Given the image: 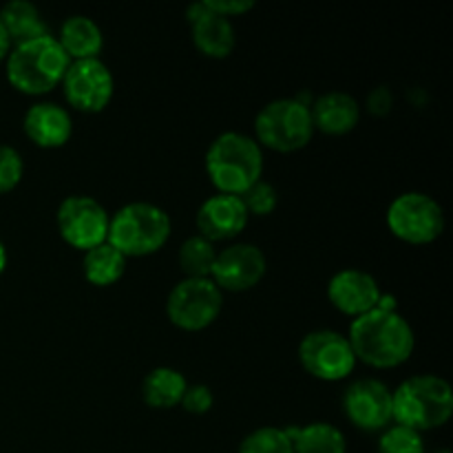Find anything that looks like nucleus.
<instances>
[{"mask_svg": "<svg viewBox=\"0 0 453 453\" xmlns=\"http://www.w3.org/2000/svg\"><path fill=\"white\" fill-rule=\"evenodd\" d=\"M265 274V255L252 243H233L217 252L211 279L221 292H246Z\"/></svg>", "mask_w": 453, "mask_h": 453, "instance_id": "ddd939ff", "label": "nucleus"}, {"mask_svg": "<svg viewBox=\"0 0 453 453\" xmlns=\"http://www.w3.org/2000/svg\"><path fill=\"white\" fill-rule=\"evenodd\" d=\"M65 97L75 111L82 113H100L109 106L113 97V75L109 66L96 58V60L71 62L62 78Z\"/></svg>", "mask_w": 453, "mask_h": 453, "instance_id": "9b49d317", "label": "nucleus"}, {"mask_svg": "<svg viewBox=\"0 0 453 453\" xmlns=\"http://www.w3.org/2000/svg\"><path fill=\"white\" fill-rule=\"evenodd\" d=\"M248 212L242 199L234 195H215L206 199L197 211L199 237L206 242H228L243 233L248 224Z\"/></svg>", "mask_w": 453, "mask_h": 453, "instance_id": "2eb2a0df", "label": "nucleus"}, {"mask_svg": "<svg viewBox=\"0 0 453 453\" xmlns=\"http://www.w3.org/2000/svg\"><path fill=\"white\" fill-rule=\"evenodd\" d=\"M186 16L193 22V42L199 53L215 60H224L233 53L237 38H234V27L230 18L208 12L202 3L193 4Z\"/></svg>", "mask_w": 453, "mask_h": 453, "instance_id": "dca6fc26", "label": "nucleus"}, {"mask_svg": "<svg viewBox=\"0 0 453 453\" xmlns=\"http://www.w3.org/2000/svg\"><path fill=\"white\" fill-rule=\"evenodd\" d=\"M0 22H3L12 44H22L49 35V27L40 16L38 7L27 0H12L4 4L0 12Z\"/></svg>", "mask_w": 453, "mask_h": 453, "instance_id": "aec40b11", "label": "nucleus"}, {"mask_svg": "<svg viewBox=\"0 0 453 453\" xmlns=\"http://www.w3.org/2000/svg\"><path fill=\"white\" fill-rule=\"evenodd\" d=\"M224 308V292L212 279H184L171 290L166 301V317L184 332H202L219 319Z\"/></svg>", "mask_w": 453, "mask_h": 453, "instance_id": "0eeeda50", "label": "nucleus"}, {"mask_svg": "<svg viewBox=\"0 0 453 453\" xmlns=\"http://www.w3.org/2000/svg\"><path fill=\"white\" fill-rule=\"evenodd\" d=\"M299 361L310 376L330 383L348 379L357 367V357L348 336L334 330H317L305 334L299 345Z\"/></svg>", "mask_w": 453, "mask_h": 453, "instance_id": "1a4fd4ad", "label": "nucleus"}, {"mask_svg": "<svg viewBox=\"0 0 453 453\" xmlns=\"http://www.w3.org/2000/svg\"><path fill=\"white\" fill-rule=\"evenodd\" d=\"M109 221L104 206L87 195H71L58 208V230L62 239L84 252L106 242Z\"/></svg>", "mask_w": 453, "mask_h": 453, "instance_id": "9d476101", "label": "nucleus"}, {"mask_svg": "<svg viewBox=\"0 0 453 453\" xmlns=\"http://www.w3.org/2000/svg\"><path fill=\"white\" fill-rule=\"evenodd\" d=\"M310 113H312L314 128L326 135H345L357 128L361 119V106L348 93L330 91L314 102Z\"/></svg>", "mask_w": 453, "mask_h": 453, "instance_id": "a211bd4d", "label": "nucleus"}, {"mask_svg": "<svg viewBox=\"0 0 453 453\" xmlns=\"http://www.w3.org/2000/svg\"><path fill=\"white\" fill-rule=\"evenodd\" d=\"M25 175L20 153L7 144H0V195L12 193Z\"/></svg>", "mask_w": 453, "mask_h": 453, "instance_id": "cd10ccee", "label": "nucleus"}, {"mask_svg": "<svg viewBox=\"0 0 453 453\" xmlns=\"http://www.w3.org/2000/svg\"><path fill=\"white\" fill-rule=\"evenodd\" d=\"M434 453H451L449 449H438V451H434Z\"/></svg>", "mask_w": 453, "mask_h": 453, "instance_id": "72a5a7b5", "label": "nucleus"}, {"mask_svg": "<svg viewBox=\"0 0 453 453\" xmlns=\"http://www.w3.org/2000/svg\"><path fill=\"white\" fill-rule=\"evenodd\" d=\"M215 259V246L199 234L186 239L180 248V268L186 274V279H211Z\"/></svg>", "mask_w": 453, "mask_h": 453, "instance_id": "b1692460", "label": "nucleus"}, {"mask_svg": "<svg viewBox=\"0 0 453 453\" xmlns=\"http://www.w3.org/2000/svg\"><path fill=\"white\" fill-rule=\"evenodd\" d=\"M327 296L330 303L334 305L339 312L348 314V317H363V314L372 312L379 308L380 303V288L372 274L363 273V270H341L330 279L327 286Z\"/></svg>", "mask_w": 453, "mask_h": 453, "instance_id": "4468645a", "label": "nucleus"}, {"mask_svg": "<svg viewBox=\"0 0 453 453\" xmlns=\"http://www.w3.org/2000/svg\"><path fill=\"white\" fill-rule=\"evenodd\" d=\"M84 277L88 283L97 288L113 286L122 279L124 270H127V257L119 250H115L109 242L100 243V246L91 248L84 252Z\"/></svg>", "mask_w": 453, "mask_h": 453, "instance_id": "5701e85b", "label": "nucleus"}, {"mask_svg": "<svg viewBox=\"0 0 453 453\" xmlns=\"http://www.w3.org/2000/svg\"><path fill=\"white\" fill-rule=\"evenodd\" d=\"M186 388L188 383H186L184 374L173 367H155L142 383V396H144L146 405L153 410H171V407L180 405Z\"/></svg>", "mask_w": 453, "mask_h": 453, "instance_id": "412c9836", "label": "nucleus"}, {"mask_svg": "<svg viewBox=\"0 0 453 453\" xmlns=\"http://www.w3.org/2000/svg\"><path fill=\"white\" fill-rule=\"evenodd\" d=\"M295 453H348V442L341 429L327 423H312L305 427H288Z\"/></svg>", "mask_w": 453, "mask_h": 453, "instance_id": "4be33fe9", "label": "nucleus"}, {"mask_svg": "<svg viewBox=\"0 0 453 453\" xmlns=\"http://www.w3.org/2000/svg\"><path fill=\"white\" fill-rule=\"evenodd\" d=\"M206 171L212 186L221 195L239 197L250 186L261 181L264 173L261 146L243 133H221L206 153Z\"/></svg>", "mask_w": 453, "mask_h": 453, "instance_id": "7ed1b4c3", "label": "nucleus"}, {"mask_svg": "<svg viewBox=\"0 0 453 453\" xmlns=\"http://www.w3.org/2000/svg\"><path fill=\"white\" fill-rule=\"evenodd\" d=\"M379 453H425L423 436L414 429L394 425L385 429L380 436Z\"/></svg>", "mask_w": 453, "mask_h": 453, "instance_id": "a878e982", "label": "nucleus"}, {"mask_svg": "<svg viewBox=\"0 0 453 453\" xmlns=\"http://www.w3.org/2000/svg\"><path fill=\"white\" fill-rule=\"evenodd\" d=\"M394 423L414 432H432L449 423L453 392L445 379L434 374L411 376L392 392Z\"/></svg>", "mask_w": 453, "mask_h": 453, "instance_id": "f03ea898", "label": "nucleus"}, {"mask_svg": "<svg viewBox=\"0 0 453 453\" xmlns=\"http://www.w3.org/2000/svg\"><path fill=\"white\" fill-rule=\"evenodd\" d=\"M202 4L208 12L224 18L243 16V13H248L250 9H255V3H252V0H203Z\"/></svg>", "mask_w": 453, "mask_h": 453, "instance_id": "c756f323", "label": "nucleus"}, {"mask_svg": "<svg viewBox=\"0 0 453 453\" xmlns=\"http://www.w3.org/2000/svg\"><path fill=\"white\" fill-rule=\"evenodd\" d=\"M9 51H12V40H9L7 31H4L3 22H0V62L7 60Z\"/></svg>", "mask_w": 453, "mask_h": 453, "instance_id": "2f4dec72", "label": "nucleus"}, {"mask_svg": "<svg viewBox=\"0 0 453 453\" xmlns=\"http://www.w3.org/2000/svg\"><path fill=\"white\" fill-rule=\"evenodd\" d=\"M171 237V217L149 202L119 208L109 221L106 242L124 257H146L162 250Z\"/></svg>", "mask_w": 453, "mask_h": 453, "instance_id": "39448f33", "label": "nucleus"}, {"mask_svg": "<svg viewBox=\"0 0 453 453\" xmlns=\"http://www.w3.org/2000/svg\"><path fill=\"white\" fill-rule=\"evenodd\" d=\"M388 226L394 237L411 246L436 242L445 230L441 203L425 193H405L388 208Z\"/></svg>", "mask_w": 453, "mask_h": 453, "instance_id": "6e6552de", "label": "nucleus"}, {"mask_svg": "<svg viewBox=\"0 0 453 453\" xmlns=\"http://www.w3.org/2000/svg\"><path fill=\"white\" fill-rule=\"evenodd\" d=\"M71 60L51 35L16 44L7 56V80L25 96H44L62 84Z\"/></svg>", "mask_w": 453, "mask_h": 453, "instance_id": "20e7f679", "label": "nucleus"}, {"mask_svg": "<svg viewBox=\"0 0 453 453\" xmlns=\"http://www.w3.org/2000/svg\"><path fill=\"white\" fill-rule=\"evenodd\" d=\"M389 106H392V96H389V91L385 87L376 88V91L370 96V111H372V113L383 115V113H388Z\"/></svg>", "mask_w": 453, "mask_h": 453, "instance_id": "7c9ffc66", "label": "nucleus"}, {"mask_svg": "<svg viewBox=\"0 0 453 453\" xmlns=\"http://www.w3.org/2000/svg\"><path fill=\"white\" fill-rule=\"evenodd\" d=\"M239 453H295L286 429L261 427L243 438Z\"/></svg>", "mask_w": 453, "mask_h": 453, "instance_id": "393cba45", "label": "nucleus"}, {"mask_svg": "<svg viewBox=\"0 0 453 453\" xmlns=\"http://www.w3.org/2000/svg\"><path fill=\"white\" fill-rule=\"evenodd\" d=\"M7 268V250H4V243L0 242V274Z\"/></svg>", "mask_w": 453, "mask_h": 453, "instance_id": "473e14b6", "label": "nucleus"}, {"mask_svg": "<svg viewBox=\"0 0 453 453\" xmlns=\"http://www.w3.org/2000/svg\"><path fill=\"white\" fill-rule=\"evenodd\" d=\"M58 42L71 62L96 60L97 53L104 47V35L91 18L71 16L62 25Z\"/></svg>", "mask_w": 453, "mask_h": 453, "instance_id": "6ab92c4d", "label": "nucleus"}, {"mask_svg": "<svg viewBox=\"0 0 453 453\" xmlns=\"http://www.w3.org/2000/svg\"><path fill=\"white\" fill-rule=\"evenodd\" d=\"M343 410L349 423L361 432H385L392 416V392L376 379H361L348 388Z\"/></svg>", "mask_w": 453, "mask_h": 453, "instance_id": "f8f14e48", "label": "nucleus"}, {"mask_svg": "<svg viewBox=\"0 0 453 453\" xmlns=\"http://www.w3.org/2000/svg\"><path fill=\"white\" fill-rule=\"evenodd\" d=\"M239 199H242L248 215H259V217L270 215V212L277 208V202H279L277 190H274V186L268 184V181H257V184L250 186L246 193L239 195Z\"/></svg>", "mask_w": 453, "mask_h": 453, "instance_id": "bb28decb", "label": "nucleus"}, {"mask_svg": "<svg viewBox=\"0 0 453 453\" xmlns=\"http://www.w3.org/2000/svg\"><path fill=\"white\" fill-rule=\"evenodd\" d=\"M357 361L376 370H392L410 361L416 336L392 296H380L379 308L354 319L348 334Z\"/></svg>", "mask_w": 453, "mask_h": 453, "instance_id": "f257e3e1", "label": "nucleus"}, {"mask_svg": "<svg viewBox=\"0 0 453 453\" xmlns=\"http://www.w3.org/2000/svg\"><path fill=\"white\" fill-rule=\"evenodd\" d=\"M212 403H215V398L206 385H188L180 405L190 414H206V411H211Z\"/></svg>", "mask_w": 453, "mask_h": 453, "instance_id": "c85d7f7f", "label": "nucleus"}, {"mask_svg": "<svg viewBox=\"0 0 453 453\" xmlns=\"http://www.w3.org/2000/svg\"><path fill=\"white\" fill-rule=\"evenodd\" d=\"M25 133L40 149H60L69 142L73 124L71 115L53 102H38L25 113Z\"/></svg>", "mask_w": 453, "mask_h": 453, "instance_id": "f3484780", "label": "nucleus"}, {"mask_svg": "<svg viewBox=\"0 0 453 453\" xmlns=\"http://www.w3.org/2000/svg\"><path fill=\"white\" fill-rule=\"evenodd\" d=\"M257 144L277 153H295L312 142L314 122L310 106L299 97H283L265 104L255 119Z\"/></svg>", "mask_w": 453, "mask_h": 453, "instance_id": "423d86ee", "label": "nucleus"}]
</instances>
